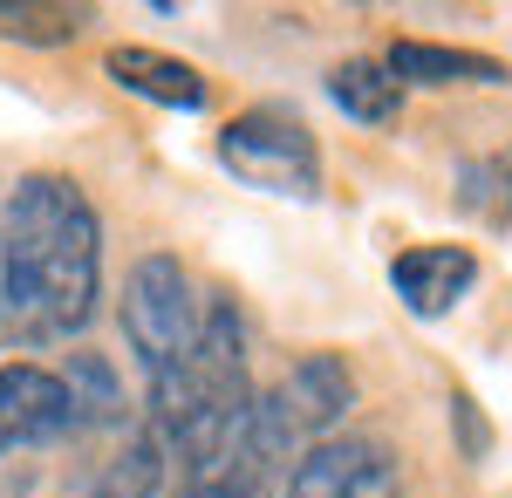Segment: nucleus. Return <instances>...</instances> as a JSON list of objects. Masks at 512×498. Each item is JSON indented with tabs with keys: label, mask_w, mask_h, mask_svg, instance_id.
I'll return each mask as SVG.
<instances>
[{
	"label": "nucleus",
	"mask_w": 512,
	"mask_h": 498,
	"mask_svg": "<svg viewBox=\"0 0 512 498\" xmlns=\"http://www.w3.org/2000/svg\"><path fill=\"white\" fill-rule=\"evenodd\" d=\"M89 28V7H62V0H0V41L21 48H62Z\"/></svg>",
	"instance_id": "ddd939ff"
},
{
	"label": "nucleus",
	"mask_w": 512,
	"mask_h": 498,
	"mask_svg": "<svg viewBox=\"0 0 512 498\" xmlns=\"http://www.w3.org/2000/svg\"><path fill=\"white\" fill-rule=\"evenodd\" d=\"M383 62L396 69L403 89H458V82H472V89H499V82H506V62H499V55L444 48V41H396Z\"/></svg>",
	"instance_id": "1a4fd4ad"
},
{
	"label": "nucleus",
	"mask_w": 512,
	"mask_h": 498,
	"mask_svg": "<svg viewBox=\"0 0 512 498\" xmlns=\"http://www.w3.org/2000/svg\"><path fill=\"white\" fill-rule=\"evenodd\" d=\"M321 89H328V103L342 116H355V123H396V116H403V82H396V69L376 62V55L335 62V69L321 76Z\"/></svg>",
	"instance_id": "9b49d317"
},
{
	"label": "nucleus",
	"mask_w": 512,
	"mask_h": 498,
	"mask_svg": "<svg viewBox=\"0 0 512 498\" xmlns=\"http://www.w3.org/2000/svg\"><path fill=\"white\" fill-rule=\"evenodd\" d=\"M103 76L117 82L123 96H144V103H158V110H205V96H212L192 62L164 55L151 41H117V48L103 55Z\"/></svg>",
	"instance_id": "6e6552de"
},
{
	"label": "nucleus",
	"mask_w": 512,
	"mask_h": 498,
	"mask_svg": "<svg viewBox=\"0 0 512 498\" xmlns=\"http://www.w3.org/2000/svg\"><path fill=\"white\" fill-rule=\"evenodd\" d=\"M458 205L485 219L492 232L512 226V151H485L472 164H458Z\"/></svg>",
	"instance_id": "4468645a"
},
{
	"label": "nucleus",
	"mask_w": 512,
	"mask_h": 498,
	"mask_svg": "<svg viewBox=\"0 0 512 498\" xmlns=\"http://www.w3.org/2000/svg\"><path fill=\"white\" fill-rule=\"evenodd\" d=\"M82 437L76 396L62 383V369L41 362H0V458L14 451H48Z\"/></svg>",
	"instance_id": "20e7f679"
},
{
	"label": "nucleus",
	"mask_w": 512,
	"mask_h": 498,
	"mask_svg": "<svg viewBox=\"0 0 512 498\" xmlns=\"http://www.w3.org/2000/svg\"><path fill=\"white\" fill-rule=\"evenodd\" d=\"M219 164L267 198H321V144L287 103H253L219 130Z\"/></svg>",
	"instance_id": "7ed1b4c3"
},
{
	"label": "nucleus",
	"mask_w": 512,
	"mask_h": 498,
	"mask_svg": "<svg viewBox=\"0 0 512 498\" xmlns=\"http://www.w3.org/2000/svg\"><path fill=\"white\" fill-rule=\"evenodd\" d=\"M478 280V253L472 246H451V239H424V246H403L390 260V287L396 301L410 307L417 321H444L451 307L472 294Z\"/></svg>",
	"instance_id": "0eeeda50"
},
{
	"label": "nucleus",
	"mask_w": 512,
	"mask_h": 498,
	"mask_svg": "<svg viewBox=\"0 0 512 498\" xmlns=\"http://www.w3.org/2000/svg\"><path fill=\"white\" fill-rule=\"evenodd\" d=\"M451 410H458V423H465V451H472V458H485V423L472 417V396H465V389L451 396Z\"/></svg>",
	"instance_id": "2eb2a0df"
},
{
	"label": "nucleus",
	"mask_w": 512,
	"mask_h": 498,
	"mask_svg": "<svg viewBox=\"0 0 512 498\" xmlns=\"http://www.w3.org/2000/svg\"><path fill=\"white\" fill-rule=\"evenodd\" d=\"M62 383L76 396V417L82 430H123L130 423V396H123V376L110 355H96V348H76L69 362H62ZM130 437V430H123Z\"/></svg>",
	"instance_id": "f8f14e48"
},
{
	"label": "nucleus",
	"mask_w": 512,
	"mask_h": 498,
	"mask_svg": "<svg viewBox=\"0 0 512 498\" xmlns=\"http://www.w3.org/2000/svg\"><path fill=\"white\" fill-rule=\"evenodd\" d=\"M0 335H7V321H0Z\"/></svg>",
	"instance_id": "dca6fc26"
},
{
	"label": "nucleus",
	"mask_w": 512,
	"mask_h": 498,
	"mask_svg": "<svg viewBox=\"0 0 512 498\" xmlns=\"http://www.w3.org/2000/svg\"><path fill=\"white\" fill-rule=\"evenodd\" d=\"M280 498H403V458L383 437H328L301 451Z\"/></svg>",
	"instance_id": "39448f33"
},
{
	"label": "nucleus",
	"mask_w": 512,
	"mask_h": 498,
	"mask_svg": "<svg viewBox=\"0 0 512 498\" xmlns=\"http://www.w3.org/2000/svg\"><path fill=\"white\" fill-rule=\"evenodd\" d=\"M164 471H171L164 444L151 437V430H130L117 451H110L103 464H89V471L76 478V492H62V498H158Z\"/></svg>",
	"instance_id": "9d476101"
},
{
	"label": "nucleus",
	"mask_w": 512,
	"mask_h": 498,
	"mask_svg": "<svg viewBox=\"0 0 512 498\" xmlns=\"http://www.w3.org/2000/svg\"><path fill=\"white\" fill-rule=\"evenodd\" d=\"M123 342L137 355V369L144 376H164L185 348L198 342V328H205V294L192 287V273L178 253H144L137 267L123 273Z\"/></svg>",
	"instance_id": "f03ea898"
},
{
	"label": "nucleus",
	"mask_w": 512,
	"mask_h": 498,
	"mask_svg": "<svg viewBox=\"0 0 512 498\" xmlns=\"http://www.w3.org/2000/svg\"><path fill=\"white\" fill-rule=\"evenodd\" d=\"M267 403H274L280 423L294 430V444L315 451L328 437H342V417L355 410V369L335 348H308V355L267 389Z\"/></svg>",
	"instance_id": "423d86ee"
},
{
	"label": "nucleus",
	"mask_w": 512,
	"mask_h": 498,
	"mask_svg": "<svg viewBox=\"0 0 512 498\" xmlns=\"http://www.w3.org/2000/svg\"><path fill=\"white\" fill-rule=\"evenodd\" d=\"M103 301V219L69 171H28L0 212V321L28 348L69 342Z\"/></svg>",
	"instance_id": "f257e3e1"
}]
</instances>
